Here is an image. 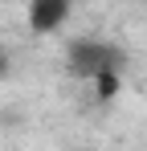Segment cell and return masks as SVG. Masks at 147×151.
I'll use <instances>...</instances> for the list:
<instances>
[{"label": "cell", "mask_w": 147, "mask_h": 151, "mask_svg": "<svg viewBox=\"0 0 147 151\" xmlns=\"http://www.w3.org/2000/svg\"><path fill=\"white\" fill-rule=\"evenodd\" d=\"M122 53L106 41H74L70 45V70L78 78H102V74H119Z\"/></svg>", "instance_id": "6da1fadb"}, {"label": "cell", "mask_w": 147, "mask_h": 151, "mask_svg": "<svg viewBox=\"0 0 147 151\" xmlns=\"http://www.w3.org/2000/svg\"><path fill=\"white\" fill-rule=\"evenodd\" d=\"M66 17H70V4L66 0H37L29 8V25L37 29V33H53Z\"/></svg>", "instance_id": "7a4b0ae2"}, {"label": "cell", "mask_w": 147, "mask_h": 151, "mask_svg": "<svg viewBox=\"0 0 147 151\" xmlns=\"http://www.w3.org/2000/svg\"><path fill=\"white\" fill-rule=\"evenodd\" d=\"M94 86H98V98H110V94L119 90V74H102V78H94Z\"/></svg>", "instance_id": "3957f363"}, {"label": "cell", "mask_w": 147, "mask_h": 151, "mask_svg": "<svg viewBox=\"0 0 147 151\" xmlns=\"http://www.w3.org/2000/svg\"><path fill=\"white\" fill-rule=\"evenodd\" d=\"M8 74V57H4V53H0V78Z\"/></svg>", "instance_id": "277c9868"}]
</instances>
